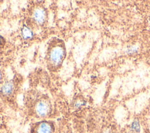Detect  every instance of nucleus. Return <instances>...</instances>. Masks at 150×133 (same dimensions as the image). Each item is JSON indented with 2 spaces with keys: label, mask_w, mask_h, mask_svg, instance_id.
I'll return each instance as SVG.
<instances>
[{
  "label": "nucleus",
  "mask_w": 150,
  "mask_h": 133,
  "mask_svg": "<svg viewBox=\"0 0 150 133\" xmlns=\"http://www.w3.org/2000/svg\"><path fill=\"white\" fill-rule=\"evenodd\" d=\"M35 113L40 117H45L48 115L51 111V105L46 100L42 99L38 101L35 107Z\"/></svg>",
  "instance_id": "2"
},
{
  "label": "nucleus",
  "mask_w": 150,
  "mask_h": 133,
  "mask_svg": "<svg viewBox=\"0 0 150 133\" xmlns=\"http://www.w3.org/2000/svg\"><path fill=\"white\" fill-rule=\"evenodd\" d=\"M131 129L133 131H134L135 133H138L140 131V126L139 124V122L138 121L135 120L132 125H131Z\"/></svg>",
  "instance_id": "7"
},
{
  "label": "nucleus",
  "mask_w": 150,
  "mask_h": 133,
  "mask_svg": "<svg viewBox=\"0 0 150 133\" xmlns=\"http://www.w3.org/2000/svg\"><path fill=\"white\" fill-rule=\"evenodd\" d=\"M1 79V71H0V80Z\"/></svg>",
  "instance_id": "9"
},
{
  "label": "nucleus",
  "mask_w": 150,
  "mask_h": 133,
  "mask_svg": "<svg viewBox=\"0 0 150 133\" xmlns=\"http://www.w3.org/2000/svg\"><path fill=\"white\" fill-rule=\"evenodd\" d=\"M22 35L24 39L27 40L31 39L33 37V32L27 26H24L22 29Z\"/></svg>",
  "instance_id": "6"
},
{
  "label": "nucleus",
  "mask_w": 150,
  "mask_h": 133,
  "mask_svg": "<svg viewBox=\"0 0 150 133\" xmlns=\"http://www.w3.org/2000/svg\"><path fill=\"white\" fill-rule=\"evenodd\" d=\"M54 128L49 122H39L35 128V133H53Z\"/></svg>",
  "instance_id": "3"
},
{
  "label": "nucleus",
  "mask_w": 150,
  "mask_h": 133,
  "mask_svg": "<svg viewBox=\"0 0 150 133\" xmlns=\"http://www.w3.org/2000/svg\"><path fill=\"white\" fill-rule=\"evenodd\" d=\"M5 43V40L4 39V37L0 35V46H2L4 45Z\"/></svg>",
  "instance_id": "8"
},
{
  "label": "nucleus",
  "mask_w": 150,
  "mask_h": 133,
  "mask_svg": "<svg viewBox=\"0 0 150 133\" xmlns=\"http://www.w3.org/2000/svg\"><path fill=\"white\" fill-rule=\"evenodd\" d=\"M46 12L42 8H36L33 12V20L38 24L43 23L46 19Z\"/></svg>",
  "instance_id": "4"
},
{
  "label": "nucleus",
  "mask_w": 150,
  "mask_h": 133,
  "mask_svg": "<svg viewBox=\"0 0 150 133\" xmlns=\"http://www.w3.org/2000/svg\"><path fill=\"white\" fill-rule=\"evenodd\" d=\"M15 90V86L13 83L8 82L5 83L1 89V94L5 97H9L12 94Z\"/></svg>",
  "instance_id": "5"
},
{
  "label": "nucleus",
  "mask_w": 150,
  "mask_h": 133,
  "mask_svg": "<svg viewBox=\"0 0 150 133\" xmlns=\"http://www.w3.org/2000/svg\"><path fill=\"white\" fill-rule=\"evenodd\" d=\"M66 56V49L63 42L59 39L53 40L49 45L46 62L49 69L55 71L60 68Z\"/></svg>",
  "instance_id": "1"
}]
</instances>
